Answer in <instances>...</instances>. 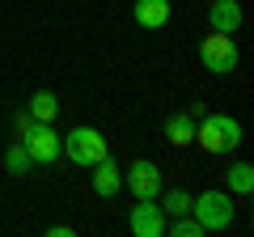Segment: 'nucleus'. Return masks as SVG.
<instances>
[{
  "label": "nucleus",
  "instance_id": "f257e3e1",
  "mask_svg": "<svg viewBox=\"0 0 254 237\" xmlns=\"http://www.w3.org/2000/svg\"><path fill=\"white\" fill-rule=\"evenodd\" d=\"M195 144L203 148V153L220 157V153H233L237 144H242V123L229 115H203L199 127H195Z\"/></svg>",
  "mask_w": 254,
  "mask_h": 237
},
{
  "label": "nucleus",
  "instance_id": "f03ea898",
  "mask_svg": "<svg viewBox=\"0 0 254 237\" xmlns=\"http://www.w3.org/2000/svg\"><path fill=\"white\" fill-rule=\"evenodd\" d=\"M17 127H21V144H26V153H30L34 165H51L55 157H60L64 140H60V131H55L51 123H34L30 115H21Z\"/></svg>",
  "mask_w": 254,
  "mask_h": 237
},
{
  "label": "nucleus",
  "instance_id": "7ed1b4c3",
  "mask_svg": "<svg viewBox=\"0 0 254 237\" xmlns=\"http://www.w3.org/2000/svg\"><path fill=\"white\" fill-rule=\"evenodd\" d=\"M190 216L203 225V233H220L233 225V199H229V191H203L190 199Z\"/></svg>",
  "mask_w": 254,
  "mask_h": 237
},
{
  "label": "nucleus",
  "instance_id": "20e7f679",
  "mask_svg": "<svg viewBox=\"0 0 254 237\" xmlns=\"http://www.w3.org/2000/svg\"><path fill=\"white\" fill-rule=\"evenodd\" d=\"M64 153L72 157L76 165H98L102 157H110V144H106V136H102L98 127H72L68 136H64Z\"/></svg>",
  "mask_w": 254,
  "mask_h": 237
},
{
  "label": "nucleus",
  "instance_id": "39448f33",
  "mask_svg": "<svg viewBox=\"0 0 254 237\" xmlns=\"http://www.w3.org/2000/svg\"><path fill=\"white\" fill-rule=\"evenodd\" d=\"M199 59H203V68H208V72L229 76V72L237 68V43H233V34L212 30V34L199 43Z\"/></svg>",
  "mask_w": 254,
  "mask_h": 237
},
{
  "label": "nucleus",
  "instance_id": "423d86ee",
  "mask_svg": "<svg viewBox=\"0 0 254 237\" xmlns=\"http://www.w3.org/2000/svg\"><path fill=\"white\" fill-rule=\"evenodd\" d=\"M165 225H170V216L161 212L157 199H136V208L127 216V229L136 237H165Z\"/></svg>",
  "mask_w": 254,
  "mask_h": 237
},
{
  "label": "nucleus",
  "instance_id": "0eeeda50",
  "mask_svg": "<svg viewBox=\"0 0 254 237\" xmlns=\"http://www.w3.org/2000/svg\"><path fill=\"white\" fill-rule=\"evenodd\" d=\"M123 182H127V191L136 195V199H157V195H161V170H157L153 161H131L127 174H123Z\"/></svg>",
  "mask_w": 254,
  "mask_h": 237
},
{
  "label": "nucleus",
  "instance_id": "6e6552de",
  "mask_svg": "<svg viewBox=\"0 0 254 237\" xmlns=\"http://www.w3.org/2000/svg\"><path fill=\"white\" fill-rule=\"evenodd\" d=\"M93 170V195H102V199H110V195L123 191V170H119L110 157H102L98 165H89Z\"/></svg>",
  "mask_w": 254,
  "mask_h": 237
},
{
  "label": "nucleus",
  "instance_id": "1a4fd4ad",
  "mask_svg": "<svg viewBox=\"0 0 254 237\" xmlns=\"http://www.w3.org/2000/svg\"><path fill=\"white\" fill-rule=\"evenodd\" d=\"M131 17L144 30H161L165 21H170V0H136V4H131Z\"/></svg>",
  "mask_w": 254,
  "mask_h": 237
},
{
  "label": "nucleus",
  "instance_id": "9d476101",
  "mask_svg": "<svg viewBox=\"0 0 254 237\" xmlns=\"http://www.w3.org/2000/svg\"><path fill=\"white\" fill-rule=\"evenodd\" d=\"M208 21L220 34H237V26H242V4H237V0H212Z\"/></svg>",
  "mask_w": 254,
  "mask_h": 237
},
{
  "label": "nucleus",
  "instance_id": "9b49d317",
  "mask_svg": "<svg viewBox=\"0 0 254 237\" xmlns=\"http://www.w3.org/2000/svg\"><path fill=\"white\" fill-rule=\"evenodd\" d=\"M165 140H170L174 148L195 144V118H190V110H174V115L165 118Z\"/></svg>",
  "mask_w": 254,
  "mask_h": 237
},
{
  "label": "nucleus",
  "instance_id": "f8f14e48",
  "mask_svg": "<svg viewBox=\"0 0 254 237\" xmlns=\"http://www.w3.org/2000/svg\"><path fill=\"white\" fill-rule=\"evenodd\" d=\"M26 115L34 118V123H51V118L60 115V98H55L51 89H38L34 98L26 102Z\"/></svg>",
  "mask_w": 254,
  "mask_h": 237
},
{
  "label": "nucleus",
  "instance_id": "ddd939ff",
  "mask_svg": "<svg viewBox=\"0 0 254 237\" xmlns=\"http://www.w3.org/2000/svg\"><path fill=\"white\" fill-rule=\"evenodd\" d=\"M229 191L233 195H250L254 191V165L250 161H233L229 165Z\"/></svg>",
  "mask_w": 254,
  "mask_h": 237
},
{
  "label": "nucleus",
  "instance_id": "4468645a",
  "mask_svg": "<svg viewBox=\"0 0 254 237\" xmlns=\"http://www.w3.org/2000/svg\"><path fill=\"white\" fill-rule=\"evenodd\" d=\"M30 165H34V161H30L26 144H21V140H17V144H13L9 153H4V170H9L13 178H26V170H30Z\"/></svg>",
  "mask_w": 254,
  "mask_h": 237
},
{
  "label": "nucleus",
  "instance_id": "2eb2a0df",
  "mask_svg": "<svg viewBox=\"0 0 254 237\" xmlns=\"http://www.w3.org/2000/svg\"><path fill=\"white\" fill-rule=\"evenodd\" d=\"M161 212L165 216H187L190 212V195L187 191H161Z\"/></svg>",
  "mask_w": 254,
  "mask_h": 237
},
{
  "label": "nucleus",
  "instance_id": "dca6fc26",
  "mask_svg": "<svg viewBox=\"0 0 254 237\" xmlns=\"http://www.w3.org/2000/svg\"><path fill=\"white\" fill-rule=\"evenodd\" d=\"M165 233H174V237H199V233H203V225L187 212V216H174V225H165Z\"/></svg>",
  "mask_w": 254,
  "mask_h": 237
},
{
  "label": "nucleus",
  "instance_id": "f3484780",
  "mask_svg": "<svg viewBox=\"0 0 254 237\" xmlns=\"http://www.w3.org/2000/svg\"><path fill=\"white\" fill-rule=\"evenodd\" d=\"M47 233H51V237H72L76 229H72V225H51V229H47Z\"/></svg>",
  "mask_w": 254,
  "mask_h": 237
}]
</instances>
